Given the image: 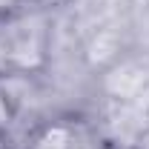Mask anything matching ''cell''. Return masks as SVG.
Segmentation results:
<instances>
[{
  "label": "cell",
  "mask_w": 149,
  "mask_h": 149,
  "mask_svg": "<svg viewBox=\"0 0 149 149\" xmlns=\"http://www.w3.org/2000/svg\"><path fill=\"white\" fill-rule=\"evenodd\" d=\"M143 80H146V72H143L141 66L123 63V66H118V69L106 77V89H109L115 97H132V95L143 86Z\"/></svg>",
  "instance_id": "6da1fadb"
},
{
  "label": "cell",
  "mask_w": 149,
  "mask_h": 149,
  "mask_svg": "<svg viewBox=\"0 0 149 149\" xmlns=\"http://www.w3.org/2000/svg\"><path fill=\"white\" fill-rule=\"evenodd\" d=\"M6 3H9V0H0V6H6Z\"/></svg>",
  "instance_id": "277c9868"
},
{
  "label": "cell",
  "mask_w": 149,
  "mask_h": 149,
  "mask_svg": "<svg viewBox=\"0 0 149 149\" xmlns=\"http://www.w3.org/2000/svg\"><path fill=\"white\" fill-rule=\"evenodd\" d=\"M69 146H72V132L60 123H55V126H49L37 135L32 149H69Z\"/></svg>",
  "instance_id": "7a4b0ae2"
},
{
  "label": "cell",
  "mask_w": 149,
  "mask_h": 149,
  "mask_svg": "<svg viewBox=\"0 0 149 149\" xmlns=\"http://www.w3.org/2000/svg\"><path fill=\"white\" fill-rule=\"evenodd\" d=\"M43 3H49V6H63V3H69V0H43Z\"/></svg>",
  "instance_id": "3957f363"
}]
</instances>
